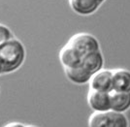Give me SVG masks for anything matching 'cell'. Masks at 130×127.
Returning a JSON list of instances; mask_svg holds the SVG:
<instances>
[{"label":"cell","instance_id":"6","mask_svg":"<svg viewBox=\"0 0 130 127\" xmlns=\"http://www.w3.org/2000/svg\"><path fill=\"white\" fill-rule=\"evenodd\" d=\"M58 57L63 68H77L82 66L84 56L77 50L66 44L60 50Z\"/></svg>","mask_w":130,"mask_h":127},{"label":"cell","instance_id":"15","mask_svg":"<svg viewBox=\"0 0 130 127\" xmlns=\"http://www.w3.org/2000/svg\"><path fill=\"white\" fill-rule=\"evenodd\" d=\"M3 74V71H2V67H1V64H0V76Z\"/></svg>","mask_w":130,"mask_h":127},{"label":"cell","instance_id":"8","mask_svg":"<svg viewBox=\"0 0 130 127\" xmlns=\"http://www.w3.org/2000/svg\"><path fill=\"white\" fill-rule=\"evenodd\" d=\"M113 72V91L130 92V71L127 69H115Z\"/></svg>","mask_w":130,"mask_h":127},{"label":"cell","instance_id":"1","mask_svg":"<svg viewBox=\"0 0 130 127\" xmlns=\"http://www.w3.org/2000/svg\"><path fill=\"white\" fill-rule=\"evenodd\" d=\"M25 58L26 49L16 37L0 47V64L3 74L16 72L23 65Z\"/></svg>","mask_w":130,"mask_h":127},{"label":"cell","instance_id":"7","mask_svg":"<svg viewBox=\"0 0 130 127\" xmlns=\"http://www.w3.org/2000/svg\"><path fill=\"white\" fill-rule=\"evenodd\" d=\"M70 8L80 16H90L97 11L100 3L97 0H69Z\"/></svg>","mask_w":130,"mask_h":127},{"label":"cell","instance_id":"16","mask_svg":"<svg viewBox=\"0 0 130 127\" xmlns=\"http://www.w3.org/2000/svg\"><path fill=\"white\" fill-rule=\"evenodd\" d=\"M26 127H39L37 125H32V124H30V125H26Z\"/></svg>","mask_w":130,"mask_h":127},{"label":"cell","instance_id":"17","mask_svg":"<svg viewBox=\"0 0 130 127\" xmlns=\"http://www.w3.org/2000/svg\"><path fill=\"white\" fill-rule=\"evenodd\" d=\"M0 91H1V90H0Z\"/></svg>","mask_w":130,"mask_h":127},{"label":"cell","instance_id":"2","mask_svg":"<svg viewBox=\"0 0 130 127\" xmlns=\"http://www.w3.org/2000/svg\"><path fill=\"white\" fill-rule=\"evenodd\" d=\"M88 127H129V122L123 113L94 112L88 118Z\"/></svg>","mask_w":130,"mask_h":127},{"label":"cell","instance_id":"3","mask_svg":"<svg viewBox=\"0 0 130 127\" xmlns=\"http://www.w3.org/2000/svg\"><path fill=\"white\" fill-rule=\"evenodd\" d=\"M67 45L77 50L83 56L92 51L100 50L98 39L90 33L81 32L73 35L67 42Z\"/></svg>","mask_w":130,"mask_h":127},{"label":"cell","instance_id":"11","mask_svg":"<svg viewBox=\"0 0 130 127\" xmlns=\"http://www.w3.org/2000/svg\"><path fill=\"white\" fill-rule=\"evenodd\" d=\"M130 109V92H111V110L124 113Z\"/></svg>","mask_w":130,"mask_h":127},{"label":"cell","instance_id":"9","mask_svg":"<svg viewBox=\"0 0 130 127\" xmlns=\"http://www.w3.org/2000/svg\"><path fill=\"white\" fill-rule=\"evenodd\" d=\"M104 62L105 61H104L103 53L99 50L84 55L83 61H82V66L86 68L88 72L93 75L103 69Z\"/></svg>","mask_w":130,"mask_h":127},{"label":"cell","instance_id":"12","mask_svg":"<svg viewBox=\"0 0 130 127\" xmlns=\"http://www.w3.org/2000/svg\"><path fill=\"white\" fill-rule=\"evenodd\" d=\"M13 38H15V36L11 28L8 27L6 24L0 23V47H2L5 43Z\"/></svg>","mask_w":130,"mask_h":127},{"label":"cell","instance_id":"4","mask_svg":"<svg viewBox=\"0 0 130 127\" xmlns=\"http://www.w3.org/2000/svg\"><path fill=\"white\" fill-rule=\"evenodd\" d=\"M89 89L108 92L113 91V72L109 69H102L92 75L88 83Z\"/></svg>","mask_w":130,"mask_h":127},{"label":"cell","instance_id":"5","mask_svg":"<svg viewBox=\"0 0 130 127\" xmlns=\"http://www.w3.org/2000/svg\"><path fill=\"white\" fill-rule=\"evenodd\" d=\"M87 103L94 112H106L111 110V93L89 89Z\"/></svg>","mask_w":130,"mask_h":127},{"label":"cell","instance_id":"13","mask_svg":"<svg viewBox=\"0 0 130 127\" xmlns=\"http://www.w3.org/2000/svg\"><path fill=\"white\" fill-rule=\"evenodd\" d=\"M3 127H26V125L22 123V122L14 121V122H9V123H7L5 126H3Z\"/></svg>","mask_w":130,"mask_h":127},{"label":"cell","instance_id":"10","mask_svg":"<svg viewBox=\"0 0 130 127\" xmlns=\"http://www.w3.org/2000/svg\"><path fill=\"white\" fill-rule=\"evenodd\" d=\"M64 73L66 78L71 83L78 85L88 83L92 77L91 73H89L83 66L77 67V68H64Z\"/></svg>","mask_w":130,"mask_h":127},{"label":"cell","instance_id":"14","mask_svg":"<svg viewBox=\"0 0 130 127\" xmlns=\"http://www.w3.org/2000/svg\"><path fill=\"white\" fill-rule=\"evenodd\" d=\"M97 1L99 2V3H100V4H102V3H104L106 0H97Z\"/></svg>","mask_w":130,"mask_h":127}]
</instances>
